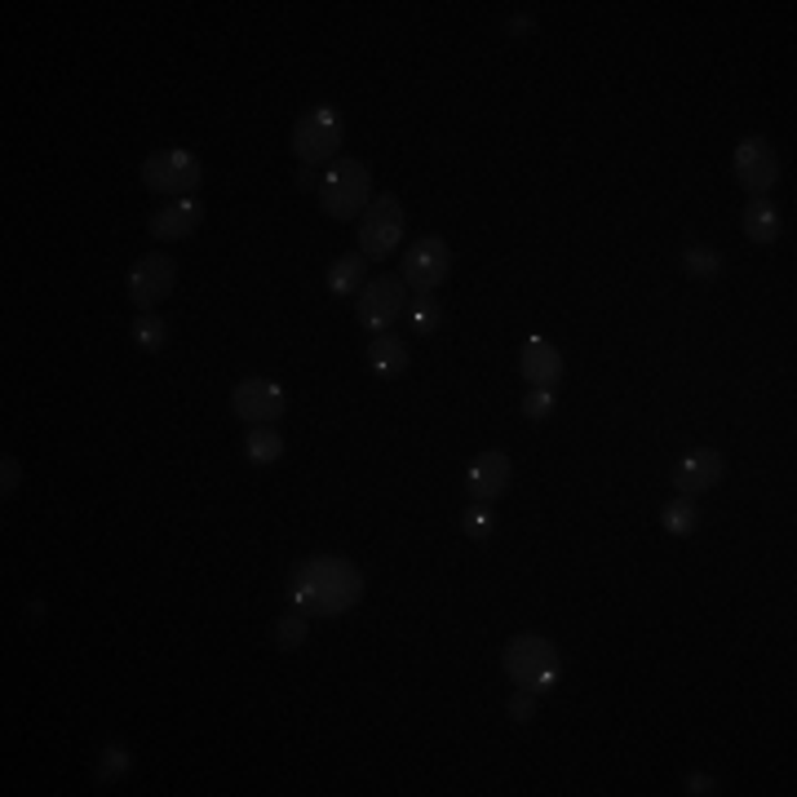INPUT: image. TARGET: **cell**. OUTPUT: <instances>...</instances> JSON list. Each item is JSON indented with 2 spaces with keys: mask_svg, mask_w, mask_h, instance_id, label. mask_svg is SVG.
Returning <instances> with one entry per match:
<instances>
[{
  "mask_svg": "<svg viewBox=\"0 0 797 797\" xmlns=\"http://www.w3.org/2000/svg\"><path fill=\"white\" fill-rule=\"evenodd\" d=\"M368 590L364 567L346 554H310L288 572V607L301 616H346Z\"/></svg>",
  "mask_w": 797,
  "mask_h": 797,
  "instance_id": "obj_1",
  "label": "cell"
},
{
  "mask_svg": "<svg viewBox=\"0 0 797 797\" xmlns=\"http://www.w3.org/2000/svg\"><path fill=\"white\" fill-rule=\"evenodd\" d=\"M319 208L332 217V221H360L364 208L373 204V173L364 160H351V156H337L323 173H319Z\"/></svg>",
  "mask_w": 797,
  "mask_h": 797,
  "instance_id": "obj_2",
  "label": "cell"
},
{
  "mask_svg": "<svg viewBox=\"0 0 797 797\" xmlns=\"http://www.w3.org/2000/svg\"><path fill=\"white\" fill-rule=\"evenodd\" d=\"M505 678L532 696H545L558 682V647L540 634H514L505 642Z\"/></svg>",
  "mask_w": 797,
  "mask_h": 797,
  "instance_id": "obj_3",
  "label": "cell"
},
{
  "mask_svg": "<svg viewBox=\"0 0 797 797\" xmlns=\"http://www.w3.org/2000/svg\"><path fill=\"white\" fill-rule=\"evenodd\" d=\"M346 143V125H341L337 106H310L306 116L293 125V156L306 169H328Z\"/></svg>",
  "mask_w": 797,
  "mask_h": 797,
  "instance_id": "obj_4",
  "label": "cell"
},
{
  "mask_svg": "<svg viewBox=\"0 0 797 797\" xmlns=\"http://www.w3.org/2000/svg\"><path fill=\"white\" fill-rule=\"evenodd\" d=\"M452 271V249L443 236H421L408 244L403 253V266H399V280L408 284L412 297H430Z\"/></svg>",
  "mask_w": 797,
  "mask_h": 797,
  "instance_id": "obj_5",
  "label": "cell"
},
{
  "mask_svg": "<svg viewBox=\"0 0 797 797\" xmlns=\"http://www.w3.org/2000/svg\"><path fill=\"white\" fill-rule=\"evenodd\" d=\"M403 204L399 195H373V204L364 208V221H360V253L364 258H390L403 240Z\"/></svg>",
  "mask_w": 797,
  "mask_h": 797,
  "instance_id": "obj_6",
  "label": "cell"
},
{
  "mask_svg": "<svg viewBox=\"0 0 797 797\" xmlns=\"http://www.w3.org/2000/svg\"><path fill=\"white\" fill-rule=\"evenodd\" d=\"M204 182V164L182 151V147H169V151H156L147 164H143V186L156 191V195H195V186Z\"/></svg>",
  "mask_w": 797,
  "mask_h": 797,
  "instance_id": "obj_7",
  "label": "cell"
},
{
  "mask_svg": "<svg viewBox=\"0 0 797 797\" xmlns=\"http://www.w3.org/2000/svg\"><path fill=\"white\" fill-rule=\"evenodd\" d=\"M403 310H408V284L399 275H377V280H368L360 288L355 315H360V328H368L373 337L377 332H390Z\"/></svg>",
  "mask_w": 797,
  "mask_h": 797,
  "instance_id": "obj_8",
  "label": "cell"
},
{
  "mask_svg": "<svg viewBox=\"0 0 797 797\" xmlns=\"http://www.w3.org/2000/svg\"><path fill=\"white\" fill-rule=\"evenodd\" d=\"M125 288H129V301H134L138 310H156V306L178 288V262H173L169 253H147V258L134 262Z\"/></svg>",
  "mask_w": 797,
  "mask_h": 797,
  "instance_id": "obj_9",
  "label": "cell"
},
{
  "mask_svg": "<svg viewBox=\"0 0 797 797\" xmlns=\"http://www.w3.org/2000/svg\"><path fill=\"white\" fill-rule=\"evenodd\" d=\"M231 412H236L240 421H249V425H275V421L288 412V399H284V390H280L275 382L249 377V382H240V386L231 390Z\"/></svg>",
  "mask_w": 797,
  "mask_h": 797,
  "instance_id": "obj_10",
  "label": "cell"
},
{
  "mask_svg": "<svg viewBox=\"0 0 797 797\" xmlns=\"http://www.w3.org/2000/svg\"><path fill=\"white\" fill-rule=\"evenodd\" d=\"M736 182L749 191V195H766L775 182H779V156L766 138H744L736 147Z\"/></svg>",
  "mask_w": 797,
  "mask_h": 797,
  "instance_id": "obj_11",
  "label": "cell"
},
{
  "mask_svg": "<svg viewBox=\"0 0 797 797\" xmlns=\"http://www.w3.org/2000/svg\"><path fill=\"white\" fill-rule=\"evenodd\" d=\"M510 479H514L510 457H505L501 447H488V452H479V457L470 462V470H466V492H470V501L492 505L510 488Z\"/></svg>",
  "mask_w": 797,
  "mask_h": 797,
  "instance_id": "obj_12",
  "label": "cell"
},
{
  "mask_svg": "<svg viewBox=\"0 0 797 797\" xmlns=\"http://www.w3.org/2000/svg\"><path fill=\"white\" fill-rule=\"evenodd\" d=\"M722 475H727L722 452L696 447V452H687V457L673 466V488H678L682 497H701V492H714V488L722 483Z\"/></svg>",
  "mask_w": 797,
  "mask_h": 797,
  "instance_id": "obj_13",
  "label": "cell"
},
{
  "mask_svg": "<svg viewBox=\"0 0 797 797\" xmlns=\"http://www.w3.org/2000/svg\"><path fill=\"white\" fill-rule=\"evenodd\" d=\"M200 221H204V204L195 200V195H182V200H173V204H164L151 221H147V231H151V240H160V244H173V240H186V236H195L200 231Z\"/></svg>",
  "mask_w": 797,
  "mask_h": 797,
  "instance_id": "obj_14",
  "label": "cell"
},
{
  "mask_svg": "<svg viewBox=\"0 0 797 797\" xmlns=\"http://www.w3.org/2000/svg\"><path fill=\"white\" fill-rule=\"evenodd\" d=\"M519 368L532 386H554L562 377V355L549 337H527L523 351H519Z\"/></svg>",
  "mask_w": 797,
  "mask_h": 797,
  "instance_id": "obj_15",
  "label": "cell"
},
{
  "mask_svg": "<svg viewBox=\"0 0 797 797\" xmlns=\"http://www.w3.org/2000/svg\"><path fill=\"white\" fill-rule=\"evenodd\" d=\"M779 231H784L779 208H775L766 195H749V204H744V236H749L753 244H775Z\"/></svg>",
  "mask_w": 797,
  "mask_h": 797,
  "instance_id": "obj_16",
  "label": "cell"
},
{
  "mask_svg": "<svg viewBox=\"0 0 797 797\" xmlns=\"http://www.w3.org/2000/svg\"><path fill=\"white\" fill-rule=\"evenodd\" d=\"M368 368H373L377 377H399V373H408V346H403L395 332H377V337L368 341Z\"/></svg>",
  "mask_w": 797,
  "mask_h": 797,
  "instance_id": "obj_17",
  "label": "cell"
},
{
  "mask_svg": "<svg viewBox=\"0 0 797 797\" xmlns=\"http://www.w3.org/2000/svg\"><path fill=\"white\" fill-rule=\"evenodd\" d=\"M364 253H351V258H337L332 266H328V293L332 297H360V288H364Z\"/></svg>",
  "mask_w": 797,
  "mask_h": 797,
  "instance_id": "obj_18",
  "label": "cell"
},
{
  "mask_svg": "<svg viewBox=\"0 0 797 797\" xmlns=\"http://www.w3.org/2000/svg\"><path fill=\"white\" fill-rule=\"evenodd\" d=\"M244 457L253 466H275L284 457V434L275 425H249V434H244Z\"/></svg>",
  "mask_w": 797,
  "mask_h": 797,
  "instance_id": "obj_19",
  "label": "cell"
},
{
  "mask_svg": "<svg viewBox=\"0 0 797 797\" xmlns=\"http://www.w3.org/2000/svg\"><path fill=\"white\" fill-rule=\"evenodd\" d=\"M660 523H664V532H669V536H692V532H696V523H701V510H696V501H692V497H682V492H678V497L664 505Z\"/></svg>",
  "mask_w": 797,
  "mask_h": 797,
  "instance_id": "obj_20",
  "label": "cell"
},
{
  "mask_svg": "<svg viewBox=\"0 0 797 797\" xmlns=\"http://www.w3.org/2000/svg\"><path fill=\"white\" fill-rule=\"evenodd\" d=\"M306 620H310V616H301L297 607H288V612L275 620V647H280V651H297V647L306 642V634H310Z\"/></svg>",
  "mask_w": 797,
  "mask_h": 797,
  "instance_id": "obj_21",
  "label": "cell"
},
{
  "mask_svg": "<svg viewBox=\"0 0 797 797\" xmlns=\"http://www.w3.org/2000/svg\"><path fill=\"white\" fill-rule=\"evenodd\" d=\"M134 341L143 351H164V341H169V323L156 315V310H143L138 315V323H134Z\"/></svg>",
  "mask_w": 797,
  "mask_h": 797,
  "instance_id": "obj_22",
  "label": "cell"
},
{
  "mask_svg": "<svg viewBox=\"0 0 797 797\" xmlns=\"http://www.w3.org/2000/svg\"><path fill=\"white\" fill-rule=\"evenodd\" d=\"M682 271H687L692 280H714V275H722V258L714 253V249H687L682 253Z\"/></svg>",
  "mask_w": 797,
  "mask_h": 797,
  "instance_id": "obj_23",
  "label": "cell"
},
{
  "mask_svg": "<svg viewBox=\"0 0 797 797\" xmlns=\"http://www.w3.org/2000/svg\"><path fill=\"white\" fill-rule=\"evenodd\" d=\"M549 412H554V390L549 386H532L527 399H523V417L527 421H545Z\"/></svg>",
  "mask_w": 797,
  "mask_h": 797,
  "instance_id": "obj_24",
  "label": "cell"
},
{
  "mask_svg": "<svg viewBox=\"0 0 797 797\" xmlns=\"http://www.w3.org/2000/svg\"><path fill=\"white\" fill-rule=\"evenodd\" d=\"M412 328L425 332V337L439 328V306H434L430 297H417V301H412Z\"/></svg>",
  "mask_w": 797,
  "mask_h": 797,
  "instance_id": "obj_25",
  "label": "cell"
},
{
  "mask_svg": "<svg viewBox=\"0 0 797 797\" xmlns=\"http://www.w3.org/2000/svg\"><path fill=\"white\" fill-rule=\"evenodd\" d=\"M510 718H514L519 727H523V722H532V718H536V696L519 687V692L510 696Z\"/></svg>",
  "mask_w": 797,
  "mask_h": 797,
  "instance_id": "obj_26",
  "label": "cell"
},
{
  "mask_svg": "<svg viewBox=\"0 0 797 797\" xmlns=\"http://www.w3.org/2000/svg\"><path fill=\"white\" fill-rule=\"evenodd\" d=\"M19 479H23V466H19V462L10 457V452H5V457H0V497L10 501V492L19 488Z\"/></svg>",
  "mask_w": 797,
  "mask_h": 797,
  "instance_id": "obj_27",
  "label": "cell"
},
{
  "mask_svg": "<svg viewBox=\"0 0 797 797\" xmlns=\"http://www.w3.org/2000/svg\"><path fill=\"white\" fill-rule=\"evenodd\" d=\"M462 527H466V532H470V536H479V540H483V536H488V510H483V505H479V501H475V505H470V510H466V519H462Z\"/></svg>",
  "mask_w": 797,
  "mask_h": 797,
  "instance_id": "obj_28",
  "label": "cell"
},
{
  "mask_svg": "<svg viewBox=\"0 0 797 797\" xmlns=\"http://www.w3.org/2000/svg\"><path fill=\"white\" fill-rule=\"evenodd\" d=\"M682 788L696 793V797H709V793H718V779H714V775H705V771H692L687 779H682Z\"/></svg>",
  "mask_w": 797,
  "mask_h": 797,
  "instance_id": "obj_29",
  "label": "cell"
},
{
  "mask_svg": "<svg viewBox=\"0 0 797 797\" xmlns=\"http://www.w3.org/2000/svg\"><path fill=\"white\" fill-rule=\"evenodd\" d=\"M125 766H129V753H125L121 744H111V749H106V762H102V779H106L111 771H116V775H121Z\"/></svg>",
  "mask_w": 797,
  "mask_h": 797,
  "instance_id": "obj_30",
  "label": "cell"
},
{
  "mask_svg": "<svg viewBox=\"0 0 797 797\" xmlns=\"http://www.w3.org/2000/svg\"><path fill=\"white\" fill-rule=\"evenodd\" d=\"M505 32H510V36H527V32H532V19H510Z\"/></svg>",
  "mask_w": 797,
  "mask_h": 797,
  "instance_id": "obj_31",
  "label": "cell"
},
{
  "mask_svg": "<svg viewBox=\"0 0 797 797\" xmlns=\"http://www.w3.org/2000/svg\"><path fill=\"white\" fill-rule=\"evenodd\" d=\"M297 182H301V186H306V191H319V173H315V169H306V164H301V173H297Z\"/></svg>",
  "mask_w": 797,
  "mask_h": 797,
  "instance_id": "obj_32",
  "label": "cell"
}]
</instances>
